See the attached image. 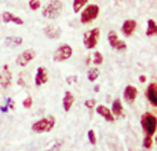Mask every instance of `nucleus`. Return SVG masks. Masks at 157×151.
Instances as JSON below:
<instances>
[{
	"mask_svg": "<svg viewBox=\"0 0 157 151\" xmlns=\"http://www.w3.org/2000/svg\"><path fill=\"white\" fill-rule=\"evenodd\" d=\"M110 113L113 114V117H121L123 116V105H121V100H120V99L113 100V103H112V109H110Z\"/></svg>",
	"mask_w": 157,
	"mask_h": 151,
	"instance_id": "nucleus-19",
	"label": "nucleus"
},
{
	"mask_svg": "<svg viewBox=\"0 0 157 151\" xmlns=\"http://www.w3.org/2000/svg\"><path fill=\"white\" fill-rule=\"evenodd\" d=\"M44 33H46L47 37L52 39V40H55V39L61 37V29L57 26H52V25H50V26H46L44 28Z\"/></svg>",
	"mask_w": 157,
	"mask_h": 151,
	"instance_id": "nucleus-18",
	"label": "nucleus"
},
{
	"mask_svg": "<svg viewBox=\"0 0 157 151\" xmlns=\"http://www.w3.org/2000/svg\"><path fill=\"white\" fill-rule=\"evenodd\" d=\"M40 6H41L40 0H29V8H30V10L36 11V10H39V8H40Z\"/></svg>",
	"mask_w": 157,
	"mask_h": 151,
	"instance_id": "nucleus-25",
	"label": "nucleus"
},
{
	"mask_svg": "<svg viewBox=\"0 0 157 151\" xmlns=\"http://www.w3.org/2000/svg\"><path fill=\"white\" fill-rule=\"evenodd\" d=\"M98 39H99V28H94V29L88 30L84 33L83 36V43L87 50H92L97 47Z\"/></svg>",
	"mask_w": 157,
	"mask_h": 151,
	"instance_id": "nucleus-5",
	"label": "nucleus"
},
{
	"mask_svg": "<svg viewBox=\"0 0 157 151\" xmlns=\"http://www.w3.org/2000/svg\"><path fill=\"white\" fill-rule=\"evenodd\" d=\"M146 98H147V100L150 102V105H152L153 107H156L157 106V85L155 83H152L149 87H147Z\"/></svg>",
	"mask_w": 157,
	"mask_h": 151,
	"instance_id": "nucleus-13",
	"label": "nucleus"
},
{
	"mask_svg": "<svg viewBox=\"0 0 157 151\" xmlns=\"http://www.w3.org/2000/svg\"><path fill=\"white\" fill-rule=\"evenodd\" d=\"M87 136H88V140H90V143H91V144H95V143H97V136H95V132H94L92 129L88 131Z\"/></svg>",
	"mask_w": 157,
	"mask_h": 151,
	"instance_id": "nucleus-27",
	"label": "nucleus"
},
{
	"mask_svg": "<svg viewBox=\"0 0 157 151\" xmlns=\"http://www.w3.org/2000/svg\"><path fill=\"white\" fill-rule=\"evenodd\" d=\"M22 43H24V39L19 37V36H10V37H6L4 40V44L7 47H10V48H17Z\"/></svg>",
	"mask_w": 157,
	"mask_h": 151,
	"instance_id": "nucleus-17",
	"label": "nucleus"
},
{
	"mask_svg": "<svg viewBox=\"0 0 157 151\" xmlns=\"http://www.w3.org/2000/svg\"><path fill=\"white\" fill-rule=\"evenodd\" d=\"M72 55H73V48L71 46H68V44H63V46L58 47L55 50L52 59H54V62H65Z\"/></svg>",
	"mask_w": 157,
	"mask_h": 151,
	"instance_id": "nucleus-6",
	"label": "nucleus"
},
{
	"mask_svg": "<svg viewBox=\"0 0 157 151\" xmlns=\"http://www.w3.org/2000/svg\"><path fill=\"white\" fill-rule=\"evenodd\" d=\"M94 91H95V92H98V91H99V85H95V88H94Z\"/></svg>",
	"mask_w": 157,
	"mask_h": 151,
	"instance_id": "nucleus-33",
	"label": "nucleus"
},
{
	"mask_svg": "<svg viewBox=\"0 0 157 151\" xmlns=\"http://www.w3.org/2000/svg\"><path fill=\"white\" fill-rule=\"evenodd\" d=\"M11 81H13V77L8 70V66L4 65L3 68H0V85L4 89H7L11 85Z\"/></svg>",
	"mask_w": 157,
	"mask_h": 151,
	"instance_id": "nucleus-9",
	"label": "nucleus"
},
{
	"mask_svg": "<svg viewBox=\"0 0 157 151\" xmlns=\"http://www.w3.org/2000/svg\"><path fill=\"white\" fill-rule=\"evenodd\" d=\"M103 62V57L99 51H95L94 52V65H102Z\"/></svg>",
	"mask_w": 157,
	"mask_h": 151,
	"instance_id": "nucleus-23",
	"label": "nucleus"
},
{
	"mask_svg": "<svg viewBox=\"0 0 157 151\" xmlns=\"http://www.w3.org/2000/svg\"><path fill=\"white\" fill-rule=\"evenodd\" d=\"M87 3H88V0H73V11L76 14L80 13V10L86 7Z\"/></svg>",
	"mask_w": 157,
	"mask_h": 151,
	"instance_id": "nucleus-21",
	"label": "nucleus"
},
{
	"mask_svg": "<svg viewBox=\"0 0 157 151\" xmlns=\"http://www.w3.org/2000/svg\"><path fill=\"white\" fill-rule=\"evenodd\" d=\"M130 151H132V150H130Z\"/></svg>",
	"mask_w": 157,
	"mask_h": 151,
	"instance_id": "nucleus-34",
	"label": "nucleus"
},
{
	"mask_svg": "<svg viewBox=\"0 0 157 151\" xmlns=\"http://www.w3.org/2000/svg\"><path fill=\"white\" fill-rule=\"evenodd\" d=\"M32 103H33L32 96H26V98H25V100L22 102V106H24L25 109H30V107H32Z\"/></svg>",
	"mask_w": 157,
	"mask_h": 151,
	"instance_id": "nucleus-28",
	"label": "nucleus"
},
{
	"mask_svg": "<svg viewBox=\"0 0 157 151\" xmlns=\"http://www.w3.org/2000/svg\"><path fill=\"white\" fill-rule=\"evenodd\" d=\"M98 15H99V7L97 4H87L84 7V10H81L80 22L83 25H87L90 22H92L94 19H97Z\"/></svg>",
	"mask_w": 157,
	"mask_h": 151,
	"instance_id": "nucleus-4",
	"label": "nucleus"
},
{
	"mask_svg": "<svg viewBox=\"0 0 157 151\" xmlns=\"http://www.w3.org/2000/svg\"><path fill=\"white\" fill-rule=\"evenodd\" d=\"M62 10H63V4L61 0H50L43 7L41 15L47 19H55L61 15Z\"/></svg>",
	"mask_w": 157,
	"mask_h": 151,
	"instance_id": "nucleus-1",
	"label": "nucleus"
},
{
	"mask_svg": "<svg viewBox=\"0 0 157 151\" xmlns=\"http://www.w3.org/2000/svg\"><path fill=\"white\" fill-rule=\"evenodd\" d=\"M136 96H138V89H136V87H134V85L125 87V89H124V100L125 102L132 105V103L135 102Z\"/></svg>",
	"mask_w": 157,
	"mask_h": 151,
	"instance_id": "nucleus-11",
	"label": "nucleus"
},
{
	"mask_svg": "<svg viewBox=\"0 0 157 151\" xmlns=\"http://www.w3.org/2000/svg\"><path fill=\"white\" fill-rule=\"evenodd\" d=\"M98 76H99V70H98L97 68L88 69V73H87V78H88V81H95L98 78Z\"/></svg>",
	"mask_w": 157,
	"mask_h": 151,
	"instance_id": "nucleus-22",
	"label": "nucleus"
},
{
	"mask_svg": "<svg viewBox=\"0 0 157 151\" xmlns=\"http://www.w3.org/2000/svg\"><path fill=\"white\" fill-rule=\"evenodd\" d=\"M153 144V139L152 136H145L144 138V143H142V146H144V149H150Z\"/></svg>",
	"mask_w": 157,
	"mask_h": 151,
	"instance_id": "nucleus-24",
	"label": "nucleus"
},
{
	"mask_svg": "<svg viewBox=\"0 0 157 151\" xmlns=\"http://www.w3.org/2000/svg\"><path fill=\"white\" fill-rule=\"evenodd\" d=\"M61 147H62V142L58 140V142H55L51 147H48L46 151H61Z\"/></svg>",
	"mask_w": 157,
	"mask_h": 151,
	"instance_id": "nucleus-26",
	"label": "nucleus"
},
{
	"mask_svg": "<svg viewBox=\"0 0 157 151\" xmlns=\"http://www.w3.org/2000/svg\"><path fill=\"white\" fill-rule=\"evenodd\" d=\"M141 125L145 136H153L157 128V118L152 113H144L141 117Z\"/></svg>",
	"mask_w": 157,
	"mask_h": 151,
	"instance_id": "nucleus-2",
	"label": "nucleus"
},
{
	"mask_svg": "<svg viewBox=\"0 0 157 151\" xmlns=\"http://www.w3.org/2000/svg\"><path fill=\"white\" fill-rule=\"evenodd\" d=\"M108 41H109V44H110L112 48L116 50V51L124 52L125 50H127V44H125L124 41L120 40L119 36H117V33L114 32V30H110V32L108 33Z\"/></svg>",
	"mask_w": 157,
	"mask_h": 151,
	"instance_id": "nucleus-7",
	"label": "nucleus"
},
{
	"mask_svg": "<svg viewBox=\"0 0 157 151\" xmlns=\"http://www.w3.org/2000/svg\"><path fill=\"white\" fill-rule=\"evenodd\" d=\"M135 29H136V21H134V19H125L124 24L121 25V32H123V35L127 36V37L132 36Z\"/></svg>",
	"mask_w": 157,
	"mask_h": 151,
	"instance_id": "nucleus-12",
	"label": "nucleus"
},
{
	"mask_svg": "<svg viewBox=\"0 0 157 151\" xmlns=\"http://www.w3.org/2000/svg\"><path fill=\"white\" fill-rule=\"evenodd\" d=\"M157 35V25L153 19H149L147 21V29H146V36L152 37V36H156Z\"/></svg>",
	"mask_w": 157,
	"mask_h": 151,
	"instance_id": "nucleus-20",
	"label": "nucleus"
},
{
	"mask_svg": "<svg viewBox=\"0 0 157 151\" xmlns=\"http://www.w3.org/2000/svg\"><path fill=\"white\" fill-rule=\"evenodd\" d=\"M6 102H7V105H6V106L8 107V110H14V109H15V103H14L10 98H7V99H6Z\"/></svg>",
	"mask_w": 157,
	"mask_h": 151,
	"instance_id": "nucleus-30",
	"label": "nucleus"
},
{
	"mask_svg": "<svg viewBox=\"0 0 157 151\" xmlns=\"http://www.w3.org/2000/svg\"><path fill=\"white\" fill-rule=\"evenodd\" d=\"M139 81H141V83H145V81H146V77H145V76H141V77H139Z\"/></svg>",
	"mask_w": 157,
	"mask_h": 151,
	"instance_id": "nucleus-32",
	"label": "nucleus"
},
{
	"mask_svg": "<svg viewBox=\"0 0 157 151\" xmlns=\"http://www.w3.org/2000/svg\"><path fill=\"white\" fill-rule=\"evenodd\" d=\"M36 58V51L35 50H25V51H22L21 54L18 55V58H17V65L21 66V68H24V66H26L29 62H32L33 59Z\"/></svg>",
	"mask_w": 157,
	"mask_h": 151,
	"instance_id": "nucleus-8",
	"label": "nucleus"
},
{
	"mask_svg": "<svg viewBox=\"0 0 157 151\" xmlns=\"http://www.w3.org/2000/svg\"><path fill=\"white\" fill-rule=\"evenodd\" d=\"M0 21L4 22V24H15V25H24V21H22V18H19V17L14 15V14L8 13V11H4V13L0 15Z\"/></svg>",
	"mask_w": 157,
	"mask_h": 151,
	"instance_id": "nucleus-10",
	"label": "nucleus"
},
{
	"mask_svg": "<svg viewBox=\"0 0 157 151\" xmlns=\"http://www.w3.org/2000/svg\"><path fill=\"white\" fill-rule=\"evenodd\" d=\"M84 106H86L87 109H94L95 107V99H88L84 102Z\"/></svg>",
	"mask_w": 157,
	"mask_h": 151,
	"instance_id": "nucleus-29",
	"label": "nucleus"
},
{
	"mask_svg": "<svg viewBox=\"0 0 157 151\" xmlns=\"http://www.w3.org/2000/svg\"><path fill=\"white\" fill-rule=\"evenodd\" d=\"M0 110H2V113H7L8 107H7V106H2V107H0Z\"/></svg>",
	"mask_w": 157,
	"mask_h": 151,
	"instance_id": "nucleus-31",
	"label": "nucleus"
},
{
	"mask_svg": "<svg viewBox=\"0 0 157 151\" xmlns=\"http://www.w3.org/2000/svg\"><path fill=\"white\" fill-rule=\"evenodd\" d=\"M75 103V95L72 94V92L66 91L65 95H63V100H62V106H63V110L68 113L69 110L72 109V106H73Z\"/></svg>",
	"mask_w": 157,
	"mask_h": 151,
	"instance_id": "nucleus-16",
	"label": "nucleus"
},
{
	"mask_svg": "<svg viewBox=\"0 0 157 151\" xmlns=\"http://www.w3.org/2000/svg\"><path fill=\"white\" fill-rule=\"evenodd\" d=\"M54 125H55L54 116H47L40 118L39 121H36L32 125V131L35 133H46V132H50L54 128Z\"/></svg>",
	"mask_w": 157,
	"mask_h": 151,
	"instance_id": "nucleus-3",
	"label": "nucleus"
},
{
	"mask_svg": "<svg viewBox=\"0 0 157 151\" xmlns=\"http://www.w3.org/2000/svg\"><path fill=\"white\" fill-rule=\"evenodd\" d=\"M48 81V73L44 68H39L36 72V77H35V84L36 87H40L43 84H46Z\"/></svg>",
	"mask_w": 157,
	"mask_h": 151,
	"instance_id": "nucleus-14",
	"label": "nucleus"
},
{
	"mask_svg": "<svg viewBox=\"0 0 157 151\" xmlns=\"http://www.w3.org/2000/svg\"><path fill=\"white\" fill-rule=\"evenodd\" d=\"M97 113L99 114L101 117H103V118H105L108 122H113L114 121V117H113V114L110 113V109H108L106 106H103V105L98 106V107H97Z\"/></svg>",
	"mask_w": 157,
	"mask_h": 151,
	"instance_id": "nucleus-15",
	"label": "nucleus"
}]
</instances>
